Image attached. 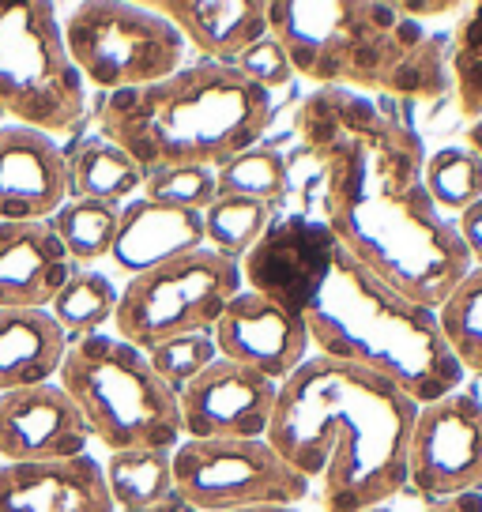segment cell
I'll return each mask as SVG.
<instances>
[{
    "label": "cell",
    "mask_w": 482,
    "mask_h": 512,
    "mask_svg": "<svg viewBox=\"0 0 482 512\" xmlns=\"http://www.w3.org/2000/svg\"><path fill=\"white\" fill-rule=\"evenodd\" d=\"M294 128L324 174V226L336 245L411 302L437 309L471 272V256L426 192L422 140L366 95L336 87L313 91Z\"/></svg>",
    "instance_id": "1"
},
{
    "label": "cell",
    "mask_w": 482,
    "mask_h": 512,
    "mask_svg": "<svg viewBox=\"0 0 482 512\" xmlns=\"http://www.w3.org/2000/svg\"><path fill=\"white\" fill-rule=\"evenodd\" d=\"M415 415L392 381L313 354L279 384L264 441L317 482L324 512H370L407 490Z\"/></svg>",
    "instance_id": "2"
},
{
    "label": "cell",
    "mask_w": 482,
    "mask_h": 512,
    "mask_svg": "<svg viewBox=\"0 0 482 512\" xmlns=\"http://www.w3.org/2000/svg\"><path fill=\"white\" fill-rule=\"evenodd\" d=\"M287 305L306 324L313 354L370 369L418 407L460 392L467 377L445 347L437 309L411 302L362 268L336 238Z\"/></svg>",
    "instance_id": "3"
},
{
    "label": "cell",
    "mask_w": 482,
    "mask_h": 512,
    "mask_svg": "<svg viewBox=\"0 0 482 512\" xmlns=\"http://www.w3.org/2000/svg\"><path fill=\"white\" fill-rule=\"evenodd\" d=\"M268 34L317 91L441 98L449 46L381 0H268Z\"/></svg>",
    "instance_id": "4"
},
{
    "label": "cell",
    "mask_w": 482,
    "mask_h": 512,
    "mask_svg": "<svg viewBox=\"0 0 482 512\" xmlns=\"http://www.w3.org/2000/svg\"><path fill=\"white\" fill-rule=\"evenodd\" d=\"M275 121L268 91L234 64H181L170 80L98 102V136L121 147L144 174L166 166H223L257 147Z\"/></svg>",
    "instance_id": "5"
},
{
    "label": "cell",
    "mask_w": 482,
    "mask_h": 512,
    "mask_svg": "<svg viewBox=\"0 0 482 512\" xmlns=\"http://www.w3.org/2000/svg\"><path fill=\"white\" fill-rule=\"evenodd\" d=\"M57 384L76 403L91 441H102L110 452H174L185 441L177 392L155 377L144 351L110 332L68 339Z\"/></svg>",
    "instance_id": "6"
},
{
    "label": "cell",
    "mask_w": 482,
    "mask_h": 512,
    "mask_svg": "<svg viewBox=\"0 0 482 512\" xmlns=\"http://www.w3.org/2000/svg\"><path fill=\"white\" fill-rule=\"evenodd\" d=\"M0 113L46 136H65L87 113V83L68 57L53 4H0Z\"/></svg>",
    "instance_id": "7"
},
{
    "label": "cell",
    "mask_w": 482,
    "mask_h": 512,
    "mask_svg": "<svg viewBox=\"0 0 482 512\" xmlns=\"http://www.w3.org/2000/svg\"><path fill=\"white\" fill-rule=\"evenodd\" d=\"M65 49L87 87L102 95L170 80L185 64V38L151 4L87 0L61 23Z\"/></svg>",
    "instance_id": "8"
},
{
    "label": "cell",
    "mask_w": 482,
    "mask_h": 512,
    "mask_svg": "<svg viewBox=\"0 0 482 512\" xmlns=\"http://www.w3.org/2000/svg\"><path fill=\"white\" fill-rule=\"evenodd\" d=\"M241 290L245 283H241L238 260H226L211 249H196L155 272L129 279L117 298L113 328H117V339L147 354L174 336L211 332Z\"/></svg>",
    "instance_id": "9"
},
{
    "label": "cell",
    "mask_w": 482,
    "mask_h": 512,
    "mask_svg": "<svg viewBox=\"0 0 482 512\" xmlns=\"http://www.w3.org/2000/svg\"><path fill=\"white\" fill-rule=\"evenodd\" d=\"M174 460V494L196 512H241L264 505H287L313 494L294 467L260 441H181L170 452Z\"/></svg>",
    "instance_id": "10"
},
{
    "label": "cell",
    "mask_w": 482,
    "mask_h": 512,
    "mask_svg": "<svg viewBox=\"0 0 482 512\" xmlns=\"http://www.w3.org/2000/svg\"><path fill=\"white\" fill-rule=\"evenodd\" d=\"M407 482L422 497L482 494V403L452 392L422 403L411 430Z\"/></svg>",
    "instance_id": "11"
},
{
    "label": "cell",
    "mask_w": 482,
    "mask_h": 512,
    "mask_svg": "<svg viewBox=\"0 0 482 512\" xmlns=\"http://www.w3.org/2000/svg\"><path fill=\"white\" fill-rule=\"evenodd\" d=\"M279 384L238 362H211L177 392L185 441H260L272 426Z\"/></svg>",
    "instance_id": "12"
},
{
    "label": "cell",
    "mask_w": 482,
    "mask_h": 512,
    "mask_svg": "<svg viewBox=\"0 0 482 512\" xmlns=\"http://www.w3.org/2000/svg\"><path fill=\"white\" fill-rule=\"evenodd\" d=\"M211 339L219 358L257 369L272 384H283L313 358L302 317L260 290H241L223 309V317L215 320Z\"/></svg>",
    "instance_id": "13"
},
{
    "label": "cell",
    "mask_w": 482,
    "mask_h": 512,
    "mask_svg": "<svg viewBox=\"0 0 482 512\" xmlns=\"http://www.w3.org/2000/svg\"><path fill=\"white\" fill-rule=\"evenodd\" d=\"M91 430L61 384L0 392V460L53 464L87 456Z\"/></svg>",
    "instance_id": "14"
},
{
    "label": "cell",
    "mask_w": 482,
    "mask_h": 512,
    "mask_svg": "<svg viewBox=\"0 0 482 512\" xmlns=\"http://www.w3.org/2000/svg\"><path fill=\"white\" fill-rule=\"evenodd\" d=\"M68 200L65 151L27 125L0 128V223H49Z\"/></svg>",
    "instance_id": "15"
},
{
    "label": "cell",
    "mask_w": 482,
    "mask_h": 512,
    "mask_svg": "<svg viewBox=\"0 0 482 512\" xmlns=\"http://www.w3.org/2000/svg\"><path fill=\"white\" fill-rule=\"evenodd\" d=\"M0 512H113L102 464L91 456L53 464H0Z\"/></svg>",
    "instance_id": "16"
},
{
    "label": "cell",
    "mask_w": 482,
    "mask_h": 512,
    "mask_svg": "<svg viewBox=\"0 0 482 512\" xmlns=\"http://www.w3.org/2000/svg\"><path fill=\"white\" fill-rule=\"evenodd\" d=\"M72 272L49 223H0V309H49Z\"/></svg>",
    "instance_id": "17"
},
{
    "label": "cell",
    "mask_w": 482,
    "mask_h": 512,
    "mask_svg": "<svg viewBox=\"0 0 482 512\" xmlns=\"http://www.w3.org/2000/svg\"><path fill=\"white\" fill-rule=\"evenodd\" d=\"M204 245V215L200 211L166 208L155 200H129L121 208L117 238H113L110 260L121 275H147L170 264L177 256H189Z\"/></svg>",
    "instance_id": "18"
},
{
    "label": "cell",
    "mask_w": 482,
    "mask_h": 512,
    "mask_svg": "<svg viewBox=\"0 0 482 512\" xmlns=\"http://www.w3.org/2000/svg\"><path fill=\"white\" fill-rule=\"evenodd\" d=\"M151 8L174 23L200 61L234 64L268 34V0H159Z\"/></svg>",
    "instance_id": "19"
},
{
    "label": "cell",
    "mask_w": 482,
    "mask_h": 512,
    "mask_svg": "<svg viewBox=\"0 0 482 512\" xmlns=\"http://www.w3.org/2000/svg\"><path fill=\"white\" fill-rule=\"evenodd\" d=\"M68 336L49 309H0V392L57 381Z\"/></svg>",
    "instance_id": "20"
},
{
    "label": "cell",
    "mask_w": 482,
    "mask_h": 512,
    "mask_svg": "<svg viewBox=\"0 0 482 512\" xmlns=\"http://www.w3.org/2000/svg\"><path fill=\"white\" fill-rule=\"evenodd\" d=\"M68 166V200H98V204H113L125 208L144 192V170L110 140L102 136H87L80 147H72L65 155Z\"/></svg>",
    "instance_id": "21"
},
{
    "label": "cell",
    "mask_w": 482,
    "mask_h": 512,
    "mask_svg": "<svg viewBox=\"0 0 482 512\" xmlns=\"http://www.w3.org/2000/svg\"><path fill=\"white\" fill-rule=\"evenodd\" d=\"M102 475H106L113 512H147L162 497L174 494V460L162 448L110 452Z\"/></svg>",
    "instance_id": "22"
},
{
    "label": "cell",
    "mask_w": 482,
    "mask_h": 512,
    "mask_svg": "<svg viewBox=\"0 0 482 512\" xmlns=\"http://www.w3.org/2000/svg\"><path fill=\"white\" fill-rule=\"evenodd\" d=\"M117 298H121V287L106 272L76 268L68 275L65 287L57 290L49 313H53V320L61 324V332L68 339L98 336L117 313Z\"/></svg>",
    "instance_id": "23"
},
{
    "label": "cell",
    "mask_w": 482,
    "mask_h": 512,
    "mask_svg": "<svg viewBox=\"0 0 482 512\" xmlns=\"http://www.w3.org/2000/svg\"><path fill=\"white\" fill-rule=\"evenodd\" d=\"M437 328L460 369L482 377V268H471L437 305Z\"/></svg>",
    "instance_id": "24"
},
{
    "label": "cell",
    "mask_w": 482,
    "mask_h": 512,
    "mask_svg": "<svg viewBox=\"0 0 482 512\" xmlns=\"http://www.w3.org/2000/svg\"><path fill=\"white\" fill-rule=\"evenodd\" d=\"M272 230V204L219 196L204 211V245L226 260H245Z\"/></svg>",
    "instance_id": "25"
},
{
    "label": "cell",
    "mask_w": 482,
    "mask_h": 512,
    "mask_svg": "<svg viewBox=\"0 0 482 512\" xmlns=\"http://www.w3.org/2000/svg\"><path fill=\"white\" fill-rule=\"evenodd\" d=\"M117 223H121V208L98 204V200H65V208L49 219L53 234L61 238V245H65V253L72 256L76 268L110 256Z\"/></svg>",
    "instance_id": "26"
},
{
    "label": "cell",
    "mask_w": 482,
    "mask_h": 512,
    "mask_svg": "<svg viewBox=\"0 0 482 512\" xmlns=\"http://www.w3.org/2000/svg\"><path fill=\"white\" fill-rule=\"evenodd\" d=\"M422 181L434 208L445 219H456L460 211L482 200V155H475L471 147H441L426 155Z\"/></svg>",
    "instance_id": "27"
},
{
    "label": "cell",
    "mask_w": 482,
    "mask_h": 512,
    "mask_svg": "<svg viewBox=\"0 0 482 512\" xmlns=\"http://www.w3.org/2000/svg\"><path fill=\"white\" fill-rule=\"evenodd\" d=\"M215 185L219 196H241V200H260V204H275L287 196V159L268 144H257L241 151L223 166H215Z\"/></svg>",
    "instance_id": "28"
},
{
    "label": "cell",
    "mask_w": 482,
    "mask_h": 512,
    "mask_svg": "<svg viewBox=\"0 0 482 512\" xmlns=\"http://www.w3.org/2000/svg\"><path fill=\"white\" fill-rule=\"evenodd\" d=\"M449 76L464 117H482V4H464L449 42Z\"/></svg>",
    "instance_id": "29"
},
{
    "label": "cell",
    "mask_w": 482,
    "mask_h": 512,
    "mask_svg": "<svg viewBox=\"0 0 482 512\" xmlns=\"http://www.w3.org/2000/svg\"><path fill=\"white\" fill-rule=\"evenodd\" d=\"M140 196L166 204V208L204 215L219 200V185H215V170H208V166H166V170H151L144 177Z\"/></svg>",
    "instance_id": "30"
},
{
    "label": "cell",
    "mask_w": 482,
    "mask_h": 512,
    "mask_svg": "<svg viewBox=\"0 0 482 512\" xmlns=\"http://www.w3.org/2000/svg\"><path fill=\"white\" fill-rule=\"evenodd\" d=\"M211 362H219V351H215L211 332L174 336L147 351V366L155 369V377H159L162 384H170L174 392H181L189 381H196Z\"/></svg>",
    "instance_id": "31"
},
{
    "label": "cell",
    "mask_w": 482,
    "mask_h": 512,
    "mask_svg": "<svg viewBox=\"0 0 482 512\" xmlns=\"http://www.w3.org/2000/svg\"><path fill=\"white\" fill-rule=\"evenodd\" d=\"M234 68H238L249 83H257L260 91H268V95L287 91L290 83L298 80V72H294V64H290L287 49L279 46L272 34H264V38L253 42L245 53H238V57H234Z\"/></svg>",
    "instance_id": "32"
},
{
    "label": "cell",
    "mask_w": 482,
    "mask_h": 512,
    "mask_svg": "<svg viewBox=\"0 0 482 512\" xmlns=\"http://www.w3.org/2000/svg\"><path fill=\"white\" fill-rule=\"evenodd\" d=\"M452 226H456V234H460L467 256H471V268H482V200L471 204L467 211H460L452 219Z\"/></svg>",
    "instance_id": "33"
},
{
    "label": "cell",
    "mask_w": 482,
    "mask_h": 512,
    "mask_svg": "<svg viewBox=\"0 0 482 512\" xmlns=\"http://www.w3.org/2000/svg\"><path fill=\"white\" fill-rule=\"evenodd\" d=\"M426 512H482V494H460V497H445L430 505Z\"/></svg>",
    "instance_id": "34"
},
{
    "label": "cell",
    "mask_w": 482,
    "mask_h": 512,
    "mask_svg": "<svg viewBox=\"0 0 482 512\" xmlns=\"http://www.w3.org/2000/svg\"><path fill=\"white\" fill-rule=\"evenodd\" d=\"M147 512H196V509L181 494H170V497H162L159 505H151Z\"/></svg>",
    "instance_id": "35"
},
{
    "label": "cell",
    "mask_w": 482,
    "mask_h": 512,
    "mask_svg": "<svg viewBox=\"0 0 482 512\" xmlns=\"http://www.w3.org/2000/svg\"><path fill=\"white\" fill-rule=\"evenodd\" d=\"M464 140H467L464 147H471L475 155H482V117H479V121H471V125H467V136H464Z\"/></svg>",
    "instance_id": "36"
},
{
    "label": "cell",
    "mask_w": 482,
    "mask_h": 512,
    "mask_svg": "<svg viewBox=\"0 0 482 512\" xmlns=\"http://www.w3.org/2000/svg\"><path fill=\"white\" fill-rule=\"evenodd\" d=\"M241 512H298V509H287V505H264V509H241Z\"/></svg>",
    "instance_id": "37"
},
{
    "label": "cell",
    "mask_w": 482,
    "mask_h": 512,
    "mask_svg": "<svg viewBox=\"0 0 482 512\" xmlns=\"http://www.w3.org/2000/svg\"><path fill=\"white\" fill-rule=\"evenodd\" d=\"M370 512H396V509H388V505H385V509H370Z\"/></svg>",
    "instance_id": "38"
}]
</instances>
